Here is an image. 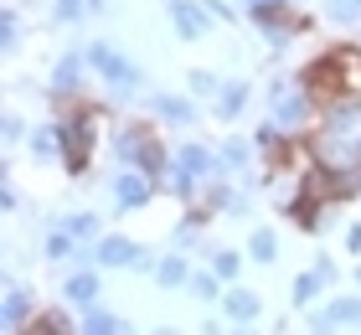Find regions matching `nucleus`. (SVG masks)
<instances>
[{
    "label": "nucleus",
    "instance_id": "1",
    "mask_svg": "<svg viewBox=\"0 0 361 335\" xmlns=\"http://www.w3.org/2000/svg\"><path fill=\"white\" fill-rule=\"evenodd\" d=\"M109 145H114V160H119V171H140V176H150L155 186H166V181H171V155H176V150L160 145L155 124L129 119V124L114 129Z\"/></svg>",
    "mask_w": 361,
    "mask_h": 335
},
{
    "label": "nucleus",
    "instance_id": "2",
    "mask_svg": "<svg viewBox=\"0 0 361 335\" xmlns=\"http://www.w3.org/2000/svg\"><path fill=\"white\" fill-rule=\"evenodd\" d=\"M217 176H222V155H217L212 145H202V140H186V145H176V155H171V181H166V191H171L176 201H186V207H196L202 191H207Z\"/></svg>",
    "mask_w": 361,
    "mask_h": 335
},
{
    "label": "nucleus",
    "instance_id": "3",
    "mask_svg": "<svg viewBox=\"0 0 361 335\" xmlns=\"http://www.w3.org/2000/svg\"><path fill=\"white\" fill-rule=\"evenodd\" d=\"M52 124H57V134H62V165H68V176H88L98 129H104V114L88 109V104H68Z\"/></svg>",
    "mask_w": 361,
    "mask_h": 335
},
{
    "label": "nucleus",
    "instance_id": "4",
    "mask_svg": "<svg viewBox=\"0 0 361 335\" xmlns=\"http://www.w3.org/2000/svg\"><path fill=\"white\" fill-rule=\"evenodd\" d=\"M83 52H88V62H93V73L104 78L109 98H119V104H135V98H145V73H140V67L129 62L114 42H88Z\"/></svg>",
    "mask_w": 361,
    "mask_h": 335
},
{
    "label": "nucleus",
    "instance_id": "5",
    "mask_svg": "<svg viewBox=\"0 0 361 335\" xmlns=\"http://www.w3.org/2000/svg\"><path fill=\"white\" fill-rule=\"evenodd\" d=\"M315 114H320V109H315V98L305 93L300 73H294V78H274V83H269V119L284 129V134H305Z\"/></svg>",
    "mask_w": 361,
    "mask_h": 335
},
{
    "label": "nucleus",
    "instance_id": "6",
    "mask_svg": "<svg viewBox=\"0 0 361 335\" xmlns=\"http://www.w3.org/2000/svg\"><path fill=\"white\" fill-rule=\"evenodd\" d=\"M88 78H93V62H88V52L68 47V52H62V57L52 62V88H47L52 109L62 114L68 104H83V93H88Z\"/></svg>",
    "mask_w": 361,
    "mask_h": 335
},
{
    "label": "nucleus",
    "instance_id": "7",
    "mask_svg": "<svg viewBox=\"0 0 361 335\" xmlns=\"http://www.w3.org/2000/svg\"><path fill=\"white\" fill-rule=\"evenodd\" d=\"M109 196H114V207H119V212H145V207H150V196H155V181L140 176V171H114L109 176Z\"/></svg>",
    "mask_w": 361,
    "mask_h": 335
},
{
    "label": "nucleus",
    "instance_id": "8",
    "mask_svg": "<svg viewBox=\"0 0 361 335\" xmlns=\"http://www.w3.org/2000/svg\"><path fill=\"white\" fill-rule=\"evenodd\" d=\"M93 258H98V268H140L145 248L129 238V232H104V238L93 243Z\"/></svg>",
    "mask_w": 361,
    "mask_h": 335
},
{
    "label": "nucleus",
    "instance_id": "9",
    "mask_svg": "<svg viewBox=\"0 0 361 335\" xmlns=\"http://www.w3.org/2000/svg\"><path fill=\"white\" fill-rule=\"evenodd\" d=\"M166 16H171L180 42H202L212 31V11L202 6V0H166Z\"/></svg>",
    "mask_w": 361,
    "mask_h": 335
},
{
    "label": "nucleus",
    "instance_id": "10",
    "mask_svg": "<svg viewBox=\"0 0 361 335\" xmlns=\"http://www.w3.org/2000/svg\"><path fill=\"white\" fill-rule=\"evenodd\" d=\"M356 124H361V88L320 104V129L325 134H356Z\"/></svg>",
    "mask_w": 361,
    "mask_h": 335
},
{
    "label": "nucleus",
    "instance_id": "11",
    "mask_svg": "<svg viewBox=\"0 0 361 335\" xmlns=\"http://www.w3.org/2000/svg\"><path fill=\"white\" fill-rule=\"evenodd\" d=\"M37 299H31V289H21L16 279H6V305H0V325H6V335H21L31 320H37Z\"/></svg>",
    "mask_w": 361,
    "mask_h": 335
},
{
    "label": "nucleus",
    "instance_id": "12",
    "mask_svg": "<svg viewBox=\"0 0 361 335\" xmlns=\"http://www.w3.org/2000/svg\"><path fill=\"white\" fill-rule=\"evenodd\" d=\"M145 109H150L160 124H171V129H191L196 124V98H186V93H145Z\"/></svg>",
    "mask_w": 361,
    "mask_h": 335
},
{
    "label": "nucleus",
    "instance_id": "13",
    "mask_svg": "<svg viewBox=\"0 0 361 335\" xmlns=\"http://www.w3.org/2000/svg\"><path fill=\"white\" fill-rule=\"evenodd\" d=\"M253 140H243V134H227V140L217 145V155H222V176H233V181H248L253 186Z\"/></svg>",
    "mask_w": 361,
    "mask_h": 335
},
{
    "label": "nucleus",
    "instance_id": "14",
    "mask_svg": "<svg viewBox=\"0 0 361 335\" xmlns=\"http://www.w3.org/2000/svg\"><path fill=\"white\" fill-rule=\"evenodd\" d=\"M62 305L78 310V315L98 310V274H93V268H73V274L62 279Z\"/></svg>",
    "mask_w": 361,
    "mask_h": 335
},
{
    "label": "nucleus",
    "instance_id": "15",
    "mask_svg": "<svg viewBox=\"0 0 361 335\" xmlns=\"http://www.w3.org/2000/svg\"><path fill=\"white\" fill-rule=\"evenodd\" d=\"M248 104H253V88L243 78H233V83H222L217 98H212V114H217V124H238L243 114H248Z\"/></svg>",
    "mask_w": 361,
    "mask_h": 335
},
{
    "label": "nucleus",
    "instance_id": "16",
    "mask_svg": "<svg viewBox=\"0 0 361 335\" xmlns=\"http://www.w3.org/2000/svg\"><path fill=\"white\" fill-rule=\"evenodd\" d=\"M222 315H227L233 325H253L258 315H264V299H258L253 289H227V294H222Z\"/></svg>",
    "mask_w": 361,
    "mask_h": 335
},
{
    "label": "nucleus",
    "instance_id": "17",
    "mask_svg": "<svg viewBox=\"0 0 361 335\" xmlns=\"http://www.w3.org/2000/svg\"><path fill=\"white\" fill-rule=\"evenodd\" d=\"M26 145H31V160H37V165H57V160H62V134H57L52 119L31 129V134H26Z\"/></svg>",
    "mask_w": 361,
    "mask_h": 335
},
{
    "label": "nucleus",
    "instance_id": "18",
    "mask_svg": "<svg viewBox=\"0 0 361 335\" xmlns=\"http://www.w3.org/2000/svg\"><path fill=\"white\" fill-rule=\"evenodd\" d=\"M78 335H135V325L124 320V315H114V310H88L83 320H78Z\"/></svg>",
    "mask_w": 361,
    "mask_h": 335
},
{
    "label": "nucleus",
    "instance_id": "19",
    "mask_svg": "<svg viewBox=\"0 0 361 335\" xmlns=\"http://www.w3.org/2000/svg\"><path fill=\"white\" fill-rule=\"evenodd\" d=\"M191 274H196V268L186 263V253H180V248H171V253L155 263V289H186Z\"/></svg>",
    "mask_w": 361,
    "mask_h": 335
},
{
    "label": "nucleus",
    "instance_id": "20",
    "mask_svg": "<svg viewBox=\"0 0 361 335\" xmlns=\"http://www.w3.org/2000/svg\"><path fill=\"white\" fill-rule=\"evenodd\" d=\"M248 21L258 26V31H274V26H289L294 21V0H258V6L248 11ZM294 31V26H289Z\"/></svg>",
    "mask_w": 361,
    "mask_h": 335
},
{
    "label": "nucleus",
    "instance_id": "21",
    "mask_svg": "<svg viewBox=\"0 0 361 335\" xmlns=\"http://www.w3.org/2000/svg\"><path fill=\"white\" fill-rule=\"evenodd\" d=\"M186 294L196 299V305H222V294H227V284L212 274V268H196V274L186 279Z\"/></svg>",
    "mask_w": 361,
    "mask_h": 335
},
{
    "label": "nucleus",
    "instance_id": "22",
    "mask_svg": "<svg viewBox=\"0 0 361 335\" xmlns=\"http://www.w3.org/2000/svg\"><path fill=\"white\" fill-rule=\"evenodd\" d=\"M320 289H325V279L315 274V268H305V274H294V284H289V305L294 310H315Z\"/></svg>",
    "mask_w": 361,
    "mask_h": 335
},
{
    "label": "nucleus",
    "instance_id": "23",
    "mask_svg": "<svg viewBox=\"0 0 361 335\" xmlns=\"http://www.w3.org/2000/svg\"><path fill=\"white\" fill-rule=\"evenodd\" d=\"M78 248H83V243H78L68 227H52V232H47V243H42V258L47 263H73Z\"/></svg>",
    "mask_w": 361,
    "mask_h": 335
},
{
    "label": "nucleus",
    "instance_id": "24",
    "mask_svg": "<svg viewBox=\"0 0 361 335\" xmlns=\"http://www.w3.org/2000/svg\"><path fill=\"white\" fill-rule=\"evenodd\" d=\"M21 335H73V315L68 310H42Z\"/></svg>",
    "mask_w": 361,
    "mask_h": 335
},
{
    "label": "nucleus",
    "instance_id": "25",
    "mask_svg": "<svg viewBox=\"0 0 361 335\" xmlns=\"http://www.w3.org/2000/svg\"><path fill=\"white\" fill-rule=\"evenodd\" d=\"M248 258L253 263H279V232L274 227H253V238H248Z\"/></svg>",
    "mask_w": 361,
    "mask_h": 335
},
{
    "label": "nucleus",
    "instance_id": "26",
    "mask_svg": "<svg viewBox=\"0 0 361 335\" xmlns=\"http://www.w3.org/2000/svg\"><path fill=\"white\" fill-rule=\"evenodd\" d=\"M57 227H68L78 243H98L104 232H98V217L93 212H68V217H57Z\"/></svg>",
    "mask_w": 361,
    "mask_h": 335
},
{
    "label": "nucleus",
    "instance_id": "27",
    "mask_svg": "<svg viewBox=\"0 0 361 335\" xmlns=\"http://www.w3.org/2000/svg\"><path fill=\"white\" fill-rule=\"evenodd\" d=\"M186 93H191V98H207V104H212V98L222 93V78L207 73V67H191V73H186Z\"/></svg>",
    "mask_w": 361,
    "mask_h": 335
},
{
    "label": "nucleus",
    "instance_id": "28",
    "mask_svg": "<svg viewBox=\"0 0 361 335\" xmlns=\"http://www.w3.org/2000/svg\"><path fill=\"white\" fill-rule=\"evenodd\" d=\"M212 274H217L222 284H233L243 274V253L238 248H212Z\"/></svg>",
    "mask_w": 361,
    "mask_h": 335
},
{
    "label": "nucleus",
    "instance_id": "29",
    "mask_svg": "<svg viewBox=\"0 0 361 335\" xmlns=\"http://www.w3.org/2000/svg\"><path fill=\"white\" fill-rule=\"evenodd\" d=\"M325 315L336 325H361V299L356 294H341V299H325Z\"/></svg>",
    "mask_w": 361,
    "mask_h": 335
},
{
    "label": "nucleus",
    "instance_id": "30",
    "mask_svg": "<svg viewBox=\"0 0 361 335\" xmlns=\"http://www.w3.org/2000/svg\"><path fill=\"white\" fill-rule=\"evenodd\" d=\"M16 47H21V16H16V6L0 11V52L16 57Z\"/></svg>",
    "mask_w": 361,
    "mask_h": 335
},
{
    "label": "nucleus",
    "instance_id": "31",
    "mask_svg": "<svg viewBox=\"0 0 361 335\" xmlns=\"http://www.w3.org/2000/svg\"><path fill=\"white\" fill-rule=\"evenodd\" d=\"M325 21L331 26H361V0H325Z\"/></svg>",
    "mask_w": 361,
    "mask_h": 335
},
{
    "label": "nucleus",
    "instance_id": "32",
    "mask_svg": "<svg viewBox=\"0 0 361 335\" xmlns=\"http://www.w3.org/2000/svg\"><path fill=\"white\" fill-rule=\"evenodd\" d=\"M83 16H93L88 0H57V6H52V21H57V26H78Z\"/></svg>",
    "mask_w": 361,
    "mask_h": 335
},
{
    "label": "nucleus",
    "instance_id": "33",
    "mask_svg": "<svg viewBox=\"0 0 361 335\" xmlns=\"http://www.w3.org/2000/svg\"><path fill=\"white\" fill-rule=\"evenodd\" d=\"M310 268L325 279V289H336V284H341V263H336L331 253H315V263H310Z\"/></svg>",
    "mask_w": 361,
    "mask_h": 335
},
{
    "label": "nucleus",
    "instance_id": "34",
    "mask_svg": "<svg viewBox=\"0 0 361 335\" xmlns=\"http://www.w3.org/2000/svg\"><path fill=\"white\" fill-rule=\"evenodd\" d=\"M202 6L212 11V21H238L243 6H233V0H202Z\"/></svg>",
    "mask_w": 361,
    "mask_h": 335
},
{
    "label": "nucleus",
    "instance_id": "35",
    "mask_svg": "<svg viewBox=\"0 0 361 335\" xmlns=\"http://www.w3.org/2000/svg\"><path fill=\"white\" fill-rule=\"evenodd\" d=\"M21 134H26V119H21V114H6V119H0V140H6V145H16Z\"/></svg>",
    "mask_w": 361,
    "mask_h": 335
},
{
    "label": "nucleus",
    "instance_id": "36",
    "mask_svg": "<svg viewBox=\"0 0 361 335\" xmlns=\"http://www.w3.org/2000/svg\"><path fill=\"white\" fill-rule=\"evenodd\" d=\"M305 330H310V335H336L341 325H336V320H331L325 310H310V325H305Z\"/></svg>",
    "mask_w": 361,
    "mask_h": 335
},
{
    "label": "nucleus",
    "instance_id": "37",
    "mask_svg": "<svg viewBox=\"0 0 361 335\" xmlns=\"http://www.w3.org/2000/svg\"><path fill=\"white\" fill-rule=\"evenodd\" d=\"M0 212H21V191H16L11 176H6V186H0Z\"/></svg>",
    "mask_w": 361,
    "mask_h": 335
},
{
    "label": "nucleus",
    "instance_id": "38",
    "mask_svg": "<svg viewBox=\"0 0 361 335\" xmlns=\"http://www.w3.org/2000/svg\"><path fill=\"white\" fill-rule=\"evenodd\" d=\"M341 243H346V253L361 258V222H346V227H341Z\"/></svg>",
    "mask_w": 361,
    "mask_h": 335
},
{
    "label": "nucleus",
    "instance_id": "39",
    "mask_svg": "<svg viewBox=\"0 0 361 335\" xmlns=\"http://www.w3.org/2000/svg\"><path fill=\"white\" fill-rule=\"evenodd\" d=\"M202 335H227V325H217V320H207V325H202Z\"/></svg>",
    "mask_w": 361,
    "mask_h": 335
},
{
    "label": "nucleus",
    "instance_id": "40",
    "mask_svg": "<svg viewBox=\"0 0 361 335\" xmlns=\"http://www.w3.org/2000/svg\"><path fill=\"white\" fill-rule=\"evenodd\" d=\"M227 335H264V330H253V325H233Z\"/></svg>",
    "mask_w": 361,
    "mask_h": 335
},
{
    "label": "nucleus",
    "instance_id": "41",
    "mask_svg": "<svg viewBox=\"0 0 361 335\" xmlns=\"http://www.w3.org/2000/svg\"><path fill=\"white\" fill-rule=\"evenodd\" d=\"M88 6H93V16H104V11H109V0H88Z\"/></svg>",
    "mask_w": 361,
    "mask_h": 335
},
{
    "label": "nucleus",
    "instance_id": "42",
    "mask_svg": "<svg viewBox=\"0 0 361 335\" xmlns=\"http://www.w3.org/2000/svg\"><path fill=\"white\" fill-rule=\"evenodd\" d=\"M155 335H180V330H176V325H160V330H155Z\"/></svg>",
    "mask_w": 361,
    "mask_h": 335
},
{
    "label": "nucleus",
    "instance_id": "43",
    "mask_svg": "<svg viewBox=\"0 0 361 335\" xmlns=\"http://www.w3.org/2000/svg\"><path fill=\"white\" fill-rule=\"evenodd\" d=\"M238 6H243V11H253V6H258V0H238Z\"/></svg>",
    "mask_w": 361,
    "mask_h": 335
},
{
    "label": "nucleus",
    "instance_id": "44",
    "mask_svg": "<svg viewBox=\"0 0 361 335\" xmlns=\"http://www.w3.org/2000/svg\"><path fill=\"white\" fill-rule=\"evenodd\" d=\"M356 284H361V268H356Z\"/></svg>",
    "mask_w": 361,
    "mask_h": 335
},
{
    "label": "nucleus",
    "instance_id": "45",
    "mask_svg": "<svg viewBox=\"0 0 361 335\" xmlns=\"http://www.w3.org/2000/svg\"><path fill=\"white\" fill-rule=\"evenodd\" d=\"M356 140H361V134H356Z\"/></svg>",
    "mask_w": 361,
    "mask_h": 335
}]
</instances>
